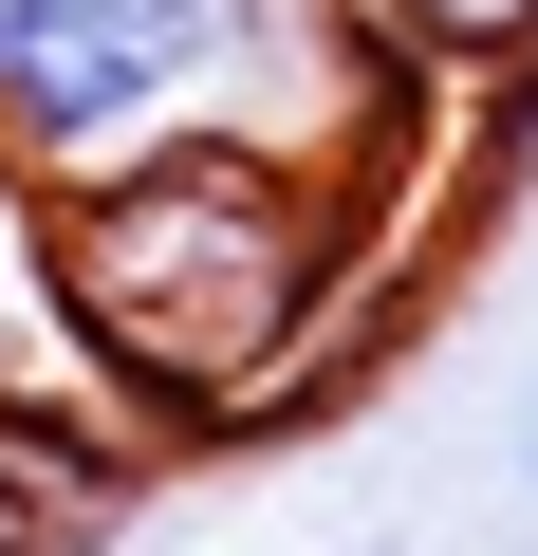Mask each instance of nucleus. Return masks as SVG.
Wrapping results in <instances>:
<instances>
[{"label": "nucleus", "mask_w": 538, "mask_h": 556, "mask_svg": "<svg viewBox=\"0 0 538 556\" xmlns=\"http://www.w3.org/2000/svg\"><path fill=\"white\" fill-rule=\"evenodd\" d=\"M372 556H390V538H372Z\"/></svg>", "instance_id": "0eeeda50"}, {"label": "nucleus", "mask_w": 538, "mask_h": 556, "mask_svg": "<svg viewBox=\"0 0 538 556\" xmlns=\"http://www.w3.org/2000/svg\"><path fill=\"white\" fill-rule=\"evenodd\" d=\"M501 464H520V501H538V390H520V427H501Z\"/></svg>", "instance_id": "423d86ee"}, {"label": "nucleus", "mask_w": 538, "mask_h": 556, "mask_svg": "<svg viewBox=\"0 0 538 556\" xmlns=\"http://www.w3.org/2000/svg\"><path fill=\"white\" fill-rule=\"evenodd\" d=\"M446 167H464V223H538V56L446 93Z\"/></svg>", "instance_id": "20e7f679"}, {"label": "nucleus", "mask_w": 538, "mask_h": 556, "mask_svg": "<svg viewBox=\"0 0 538 556\" xmlns=\"http://www.w3.org/2000/svg\"><path fill=\"white\" fill-rule=\"evenodd\" d=\"M409 149H446V130H409ZM20 260H38V371H75L167 464L335 427L372 390V353L409 334L390 149L241 130V112H186V130L38 186Z\"/></svg>", "instance_id": "f257e3e1"}, {"label": "nucleus", "mask_w": 538, "mask_h": 556, "mask_svg": "<svg viewBox=\"0 0 538 556\" xmlns=\"http://www.w3.org/2000/svg\"><path fill=\"white\" fill-rule=\"evenodd\" d=\"M335 20H353L390 75H427V93H483L501 56H538V0H335Z\"/></svg>", "instance_id": "7ed1b4c3"}, {"label": "nucleus", "mask_w": 538, "mask_h": 556, "mask_svg": "<svg viewBox=\"0 0 538 556\" xmlns=\"http://www.w3.org/2000/svg\"><path fill=\"white\" fill-rule=\"evenodd\" d=\"M20 223H38V204L0 186V334H38V260H20Z\"/></svg>", "instance_id": "39448f33"}, {"label": "nucleus", "mask_w": 538, "mask_h": 556, "mask_svg": "<svg viewBox=\"0 0 538 556\" xmlns=\"http://www.w3.org/2000/svg\"><path fill=\"white\" fill-rule=\"evenodd\" d=\"M167 445L112 427L75 371H0V556H112L149 519Z\"/></svg>", "instance_id": "f03ea898"}]
</instances>
